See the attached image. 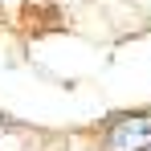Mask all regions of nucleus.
<instances>
[{
	"mask_svg": "<svg viewBox=\"0 0 151 151\" xmlns=\"http://www.w3.org/2000/svg\"><path fill=\"white\" fill-rule=\"evenodd\" d=\"M106 147L110 151H151V119L147 114L119 119L106 135Z\"/></svg>",
	"mask_w": 151,
	"mask_h": 151,
	"instance_id": "nucleus-1",
	"label": "nucleus"
}]
</instances>
